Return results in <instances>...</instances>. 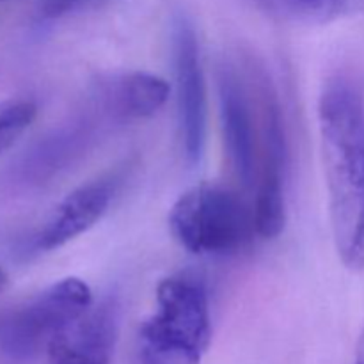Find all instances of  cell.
<instances>
[{
  "label": "cell",
  "mask_w": 364,
  "mask_h": 364,
  "mask_svg": "<svg viewBox=\"0 0 364 364\" xmlns=\"http://www.w3.org/2000/svg\"><path fill=\"white\" fill-rule=\"evenodd\" d=\"M173 60L181 151L188 166H196L201 162L206 146L208 95L198 36L185 16L174 21Z\"/></svg>",
  "instance_id": "8992f818"
},
{
  "label": "cell",
  "mask_w": 364,
  "mask_h": 364,
  "mask_svg": "<svg viewBox=\"0 0 364 364\" xmlns=\"http://www.w3.org/2000/svg\"><path fill=\"white\" fill-rule=\"evenodd\" d=\"M274 20L294 25H327L364 13V0H256Z\"/></svg>",
  "instance_id": "8fae6325"
},
{
  "label": "cell",
  "mask_w": 364,
  "mask_h": 364,
  "mask_svg": "<svg viewBox=\"0 0 364 364\" xmlns=\"http://www.w3.org/2000/svg\"><path fill=\"white\" fill-rule=\"evenodd\" d=\"M141 343L156 364H199L212 341L208 290L194 272L160 281L155 313L142 323Z\"/></svg>",
  "instance_id": "7a4b0ae2"
},
{
  "label": "cell",
  "mask_w": 364,
  "mask_h": 364,
  "mask_svg": "<svg viewBox=\"0 0 364 364\" xmlns=\"http://www.w3.org/2000/svg\"><path fill=\"white\" fill-rule=\"evenodd\" d=\"M256 114H258V176H256V235L276 238L287 224L284 180L288 166V141L283 110L274 84L265 70L249 63L245 68Z\"/></svg>",
  "instance_id": "277c9868"
},
{
  "label": "cell",
  "mask_w": 364,
  "mask_h": 364,
  "mask_svg": "<svg viewBox=\"0 0 364 364\" xmlns=\"http://www.w3.org/2000/svg\"><path fill=\"white\" fill-rule=\"evenodd\" d=\"M92 306V291L78 277H64L9 316L2 329L7 352L28 358L48 347L52 338Z\"/></svg>",
  "instance_id": "5b68a950"
},
{
  "label": "cell",
  "mask_w": 364,
  "mask_h": 364,
  "mask_svg": "<svg viewBox=\"0 0 364 364\" xmlns=\"http://www.w3.org/2000/svg\"><path fill=\"white\" fill-rule=\"evenodd\" d=\"M38 107L31 100L0 102V155L6 153L36 119Z\"/></svg>",
  "instance_id": "7c38bea8"
},
{
  "label": "cell",
  "mask_w": 364,
  "mask_h": 364,
  "mask_svg": "<svg viewBox=\"0 0 364 364\" xmlns=\"http://www.w3.org/2000/svg\"><path fill=\"white\" fill-rule=\"evenodd\" d=\"M320 148L334 245L345 269L364 270V98L343 77L323 84Z\"/></svg>",
  "instance_id": "6da1fadb"
},
{
  "label": "cell",
  "mask_w": 364,
  "mask_h": 364,
  "mask_svg": "<svg viewBox=\"0 0 364 364\" xmlns=\"http://www.w3.org/2000/svg\"><path fill=\"white\" fill-rule=\"evenodd\" d=\"M6 284H7V276H6V272H4V270L0 269V291H2L4 288H6Z\"/></svg>",
  "instance_id": "9a60e30c"
},
{
  "label": "cell",
  "mask_w": 364,
  "mask_h": 364,
  "mask_svg": "<svg viewBox=\"0 0 364 364\" xmlns=\"http://www.w3.org/2000/svg\"><path fill=\"white\" fill-rule=\"evenodd\" d=\"M116 185L114 176L98 178L70 192L38 233L36 247L45 252L55 251L91 230L109 210Z\"/></svg>",
  "instance_id": "9c48e42d"
},
{
  "label": "cell",
  "mask_w": 364,
  "mask_h": 364,
  "mask_svg": "<svg viewBox=\"0 0 364 364\" xmlns=\"http://www.w3.org/2000/svg\"><path fill=\"white\" fill-rule=\"evenodd\" d=\"M119 334V309L114 301L91 306L68 323L46 347L48 364H110Z\"/></svg>",
  "instance_id": "ba28073f"
},
{
  "label": "cell",
  "mask_w": 364,
  "mask_h": 364,
  "mask_svg": "<svg viewBox=\"0 0 364 364\" xmlns=\"http://www.w3.org/2000/svg\"><path fill=\"white\" fill-rule=\"evenodd\" d=\"M169 230L192 255H231L256 233L255 206L223 185L199 183L174 201Z\"/></svg>",
  "instance_id": "3957f363"
},
{
  "label": "cell",
  "mask_w": 364,
  "mask_h": 364,
  "mask_svg": "<svg viewBox=\"0 0 364 364\" xmlns=\"http://www.w3.org/2000/svg\"><path fill=\"white\" fill-rule=\"evenodd\" d=\"M219 105L231 167L245 188H255L258 176V114L247 75L233 64H224L219 71Z\"/></svg>",
  "instance_id": "52a82bcc"
},
{
  "label": "cell",
  "mask_w": 364,
  "mask_h": 364,
  "mask_svg": "<svg viewBox=\"0 0 364 364\" xmlns=\"http://www.w3.org/2000/svg\"><path fill=\"white\" fill-rule=\"evenodd\" d=\"M354 364H364V329L361 338H359L358 350H355V361Z\"/></svg>",
  "instance_id": "5bb4252c"
},
{
  "label": "cell",
  "mask_w": 364,
  "mask_h": 364,
  "mask_svg": "<svg viewBox=\"0 0 364 364\" xmlns=\"http://www.w3.org/2000/svg\"><path fill=\"white\" fill-rule=\"evenodd\" d=\"M171 85L148 71H127L100 78L89 98L112 121L144 119L166 105Z\"/></svg>",
  "instance_id": "30bf717a"
},
{
  "label": "cell",
  "mask_w": 364,
  "mask_h": 364,
  "mask_svg": "<svg viewBox=\"0 0 364 364\" xmlns=\"http://www.w3.org/2000/svg\"><path fill=\"white\" fill-rule=\"evenodd\" d=\"M82 0H43L41 14L45 18H59L77 7Z\"/></svg>",
  "instance_id": "4fadbf2b"
}]
</instances>
